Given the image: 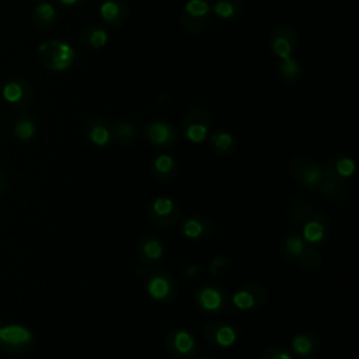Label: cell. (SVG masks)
Instances as JSON below:
<instances>
[{
	"mask_svg": "<svg viewBox=\"0 0 359 359\" xmlns=\"http://www.w3.org/2000/svg\"><path fill=\"white\" fill-rule=\"evenodd\" d=\"M212 15L213 11L212 4L209 1L188 0L180 14V22L187 32L198 34L209 25Z\"/></svg>",
	"mask_w": 359,
	"mask_h": 359,
	"instance_id": "cell-2",
	"label": "cell"
},
{
	"mask_svg": "<svg viewBox=\"0 0 359 359\" xmlns=\"http://www.w3.org/2000/svg\"><path fill=\"white\" fill-rule=\"evenodd\" d=\"M259 359H293V358H292V355H290L287 351H285L283 348L271 346V348H266V349L261 353Z\"/></svg>",
	"mask_w": 359,
	"mask_h": 359,
	"instance_id": "cell-33",
	"label": "cell"
},
{
	"mask_svg": "<svg viewBox=\"0 0 359 359\" xmlns=\"http://www.w3.org/2000/svg\"><path fill=\"white\" fill-rule=\"evenodd\" d=\"M266 300L268 290L261 283H245L231 296V302L238 310L261 309Z\"/></svg>",
	"mask_w": 359,
	"mask_h": 359,
	"instance_id": "cell-8",
	"label": "cell"
},
{
	"mask_svg": "<svg viewBox=\"0 0 359 359\" xmlns=\"http://www.w3.org/2000/svg\"><path fill=\"white\" fill-rule=\"evenodd\" d=\"M317 188L321 191V194H324L327 198L335 202H344L346 199V192L342 182H335V181L323 178V181Z\"/></svg>",
	"mask_w": 359,
	"mask_h": 359,
	"instance_id": "cell-27",
	"label": "cell"
},
{
	"mask_svg": "<svg viewBox=\"0 0 359 359\" xmlns=\"http://www.w3.org/2000/svg\"><path fill=\"white\" fill-rule=\"evenodd\" d=\"M199 359H213V358H209V356H202V358H199Z\"/></svg>",
	"mask_w": 359,
	"mask_h": 359,
	"instance_id": "cell-38",
	"label": "cell"
},
{
	"mask_svg": "<svg viewBox=\"0 0 359 359\" xmlns=\"http://www.w3.org/2000/svg\"><path fill=\"white\" fill-rule=\"evenodd\" d=\"M32 22L39 28V29H49L52 28L59 17L57 8L52 1H39L35 4V7L32 8Z\"/></svg>",
	"mask_w": 359,
	"mask_h": 359,
	"instance_id": "cell-19",
	"label": "cell"
},
{
	"mask_svg": "<svg viewBox=\"0 0 359 359\" xmlns=\"http://www.w3.org/2000/svg\"><path fill=\"white\" fill-rule=\"evenodd\" d=\"M83 42L91 49H101L108 43V32L104 25L93 22L87 25L83 31Z\"/></svg>",
	"mask_w": 359,
	"mask_h": 359,
	"instance_id": "cell-25",
	"label": "cell"
},
{
	"mask_svg": "<svg viewBox=\"0 0 359 359\" xmlns=\"http://www.w3.org/2000/svg\"><path fill=\"white\" fill-rule=\"evenodd\" d=\"M236 137L226 130H216L209 136V149L217 156H229L236 150Z\"/></svg>",
	"mask_w": 359,
	"mask_h": 359,
	"instance_id": "cell-22",
	"label": "cell"
},
{
	"mask_svg": "<svg viewBox=\"0 0 359 359\" xmlns=\"http://www.w3.org/2000/svg\"><path fill=\"white\" fill-rule=\"evenodd\" d=\"M306 244L304 240L297 234H289L283 241V251L289 258L299 259L300 255L304 252Z\"/></svg>",
	"mask_w": 359,
	"mask_h": 359,
	"instance_id": "cell-30",
	"label": "cell"
},
{
	"mask_svg": "<svg viewBox=\"0 0 359 359\" xmlns=\"http://www.w3.org/2000/svg\"><path fill=\"white\" fill-rule=\"evenodd\" d=\"M112 135L121 143L132 142L136 137V125L130 121H118L112 128Z\"/></svg>",
	"mask_w": 359,
	"mask_h": 359,
	"instance_id": "cell-29",
	"label": "cell"
},
{
	"mask_svg": "<svg viewBox=\"0 0 359 359\" xmlns=\"http://www.w3.org/2000/svg\"><path fill=\"white\" fill-rule=\"evenodd\" d=\"M52 3L59 4L62 7H77L84 3V0H52Z\"/></svg>",
	"mask_w": 359,
	"mask_h": 359,
	"instance_id": "cell-35",
	"label": "cell"
},
{
	"mask_svg": "<svg viewBox=\"0 0 359 359\" xmlns=\"http://www.w3.org/2000/svg\"><path fill=\"white\" fill-rule=\"evenodd\" d=\"M86 136L94 146L105 147L114 139L112 126L104 119H100V118L93 119L88 122L86 128Z\"/></svg>",
	"mask_w": 359,
	"mask_h": 359,
	"instance_id": "cell-18",
	"label": "cell"
},
{
	"mask_svg": "<svg viewBox=\"0 0 359 359\" xmlns=\"http://www.w3.org/2000/svg\"><path fill=\"white\" fill-rule=\"evenodd\" d=\"M299 262H300V265L303 268H306L309 271H314V269H317L321 265V257H320V254L317 251L306 247L304 252L299 258Z\"/></svg>",
	"mask_w": 359,
	"mask_h": 359,
	"instance_id": "cell-32",
	"label": "cell"
},
{
	"mask_svg": "<svg viewBox=\"0 0 359 359\" xmlns=\"http://www.w3.org/2000/svg\"><path fill=\"white\" fill-rule=\"evenodd\" d=\"M243 0H216L212 4V11L222 20H236L243 13Z\"/></svg>",
	"mask_w": 359,
	"mask_h": 359,
	"instance_id": "cell-26",
	"label": "cell"
},
{
	"mask_svg": "<svg viewBox=\"0 0 359 359\" xmlns=\"http://www.w3.org/2000/svg\"><path fill=\"white\" fill-rule=\"evenodd\" d=\"M229 258H224L222 255H217L215 257L212 261H210V273L212 275H216L220 269H224L229 266Z\"/></svg>",
	"mask_w": 359,
	"mask_h": 359,
	"instance_id": "cell-34",
	"label": "cell"
},
{
	"mask_svg": "<svg viewBox=\"0 0 359 359\" xmlns=\"http://www.w3.org/2000/svg\"><path fill=\"white\" fill-rule=\"evenodd\" d=\"M330 163L332 170L341 180L352 177L355 172V161L351 157H346V156L334 157L330 160Z\"/></svg>",
	"mask_w": 359,
	"mask_h": 359,
	"instance_id": "cell-31",
	"label": "cell"
},
{
	"mask_svg": "<svg viewBox=\"0 0 359 359\" xmlns=\"http://www.w3.org/2000/svg\"><path fill=\"white\" fill-rule=\"evenodd\" d=\"M212 128V115L206 108L195 107L182 119V132L191 143L203 142Z\"/></svg>",
	"mask_w": 359,
	"mask_h": 359,
	"instance_id": "cell-3",
	"label": "cell"
},
{
	"mask_svg": "<svg viewBox=\"0 0 359 359\" xmlns=\"http://www.w3.org/2000/svg\"><path fill=\"white\" fill-rule=\"evenodd\" d=\"M199 269V266H196V265H189L188 266V269L185 271V276H195V272Z\"/></svg>",
	"mask_w": 359,
	"mask_h": 359,
	"instance_id": "cell-37",
	"label": "cell"
},
{
	"mask_svg": "<svg viewBox=\"0 0 359 359\" xmlns=\"http://www.w3.org/2000/svg\"><path fill=\"white\" fill-rule=\"evenodd\" d=\"M36 56L41 65L46 69L52 72H65L73 66L76 60V50L65 41L49 39L39 43Z\"/></svg>",
	"mask_w": 359,
	"mask_h": 359,
	"instance_id": "cell-1",
	"label": "cell"
},
{
	"mask_svg": "<svg viewBox=\"0 0 359 359\" xmlns=\"http://www.w3.org/2000/svg\"><path fill=\"white\" fill-rule=\"evenodd\" d=\"M0 327H1V325H0Z\"/></svg>",
	"mask_w": 359,
	"mask_h": 359,
	"instance_id": "cell-39",
	"label": "cell"
},
{
	"mask_svg": "<svg viewBox=\"0 0 359 359\" xmlns=\"http://www.w3.org/2000/svg\"><path fill=\"white\" fill-rule=\"evenodd\" d=\"M146 290L151 299L167 303L174 300L177 294V283L170 273L157 272L149 278L146 283Z\"/></svg>",
	"mask_w": 359,
	"mask_h": 359,
	"instance_id": "cell-12",
	"label": "cell"
},
{
	"mask_svg": "<svg viewBox=\"0 0 359 359\" xmlns=\"http://www.w3.org/2000/svg\"><path fill=\"white\" fill-rule=\"evenodd\" d=\"M13 135L21 142H29L36 136V122L28 114H20L13 122Z\"/></svg>",
	"mask_w": 359,
	"mask_h": 359,
	"instance_id": "cell-23",
	"label": "cell"
},
{
	"mask_svg": "<svg viewBox=\"0 0 359 359\" xmlns=\"http://www.w3.org/2000/svg\"><path fill=\"white\" fill-rule=\"evenodd\" d=\"M165 345L168 353L177 359H191L198 351V344L194 335L182 328L171 330L167 334Z\"/></svg>",
	"mask_w": 359,
	"mask_h": 359,
	"instance_id": "cell-9",
	"label": "cell"
},
{
	"mask_svg": "<svg viewBox=\"0 0 359 359\" xmlns=\"http://www.w3.org/2000/svg\"><path fill=\"white\" fill-rule=\"evenodd\" d=\"M34 341V335L29 328L20 324H10L0 327V345L8 353L25 352Z\"/></svg>",
	"mask_w": 359,
	"mask_h": 359,
	"instance_id": "cell-5",
	"label": "cell"
},
{
	"mask_svg": "<svg viewBox=\"0 0 359 359\" xmlns=\"http://www.w3.org/2000/svg\"><path fill=\"white\" fill-rule=\"evenodd\" d=\"M331 233V223L327 216L321 213H311L303 224V240L310 244H320L327 240Z\"/></svg>",
	"mask_w": 359,
	"mask_h": 359,
	"instance_id": "cell-15",
	"label": "cell"
},
{
	"mask_svg": "<svg viewBox=\"0 0 359 359\" xmlns=\"http://www.w3.org/2000/svg\"><path fill=\"white\" fill-rule=\"evenodd\" d=\"M1 95L10 105L15 108H24L31 101L32 88L27 79L21 76H13L3 84Z\"/></svg>",
	"mask_w": 359,
	"mask_h": 359,
	"instance_id": "cell-10",
	"label": "cell"
},
{
	"mask_svg": "<svg viewBox=\"0 0 359 359\" xmlns=\"http://www.w3.org/2000/svg\"><path fill=\"white\" fill-rule=\"evenodd\" d=\"M178 170L177 161L171 154L161 153L154 157L153 164H151V172L156 180L158 181H170Z\"/></svg>",
	"mask_w": 359,
	"mask_h": 359,
	"instance_id": "cell-21",
	"label": "cell"
},
{
	"mask_svg": "<svg viewBox=\"0 0 359 359\" xmlns=\"http://www.w3.org/2000/svg\"><path fill=\"white\" fill-rule=\"evenodd\" d=\"M98 14L105 25L119 28L126 22L129 8L125 0H105L100 4Z\"/></svg>",
	"mask_w": 359,
	"mask_h": 359,
	"instance_id": "cell-16",
	"label": "cell"
},
{
	"mask_svg": "<svg viewBox=\"0 0 359 359\" xmlns=\"http://www.w3.org/2000/svg\"><path fill=\"white\" fill-rule=\"evenodd\" d=\"M195 302L202 311L219 313L227 306V296L219 286L205 285L196 290Z\"/></svg>",
	"mask_w": 359,
	"mask_h": 359,
	"instance_id": "cell-13",
	"label": "cell"
},
{
	"mask_svg": "<svg viewBox=\"0 0 359 359\" xmlns=\"http://www.w3.org/2000/svg\"><path fill=\"white\" fill-rule=\"evenodd\" d=\"M269 48L278 59L292 56L297 48V35L294 28L289 24L275 27L269 36Z\"/></svg>",
	"mask_w": 359,
	"mask_h": 359,
	"instance_id": "cell-7",
	"label": "cell"
},
{
	"mask_svg": "<svg viewBox=\"0 0 359 359\" xmlns=\"http://www.w3.org/2000/svg\"><path fill=\"white\" fill-rule=\"evenodd\" d=\"M292 175L306 188H317L324 178L323 168L306 156H296L290 161Z\"/></svg>",
	"mask_w": 359,
	"mask_h": 359,
	"instance_id": "cell-6",
	"label": "cell"
},
{
	"mask_svg": "<svg viewBox=\"0 0 359 359\" xmlns=\"http://www.w3.org/2000/svg\"><path fill=\"white\" fill-rule=\"evenodd\" d=\"M203 335L212 345L220 348H230L237 341L236 328L224 321H210L205 325Z\"/></svg>",
	"mask_w": 359,
	"mask_h": 359,
	"instance_id": "cell-14",
	"label": "cell"
},
{
	"mask_svg": "<svg viewBox=\"0 0 359 359\" xmlns=\"http://www.w3.org/2000/svg\"><path fill=\"white\" fill-rule=\"evenodd\" d=\"M6 188H7V177L3 171H0V194L6 191Z\"/></svg>",
	"mask_w": 359,
	"mask_h": 359,
	"instance_id": "cell-36",
	"label": "cell"
},
{
	"mask_svg": "<svg viewBox=\"0 0 359 359\" xmlns=\"http://www.w3.org/2000/svg\"><path fill=\"white\" fill-rule=\"evenodd\" d=\"M292 348L299 356H310L316 351V341L309 334H297L292 339Z\"/></svg>",
	"mask_w": 359,
	"mask_h": 359,
	"instance_id": "cell-28",
	"label": "cell"
},
{
	"mask_svg": "<svg viewBox=\"0 0 359 359\" xmlns=\"http://www.w3.org/2000/svg\"><path fill=\"white\" fill-rule=\"evenodd\" d=\"M137 255L144 265H157L164 257V247L157 237L144 236L139 243Z\"/></svg>",
	"mask_w": 359,
	"mask_h": 359,
	"instance_id": "cell-17",
	"label": "cell"
},
{
	"mask_svg": "<svg viewBox=\"0 0 359 359\" xmlns=\"http://www.w3.org/2000/svg\"><path fill=\"white\" fill-rule=\"evenodd\" d=\"M147 216L154 224L160 227H171L178 222L181 210L172 198L157 196L149 203Z\"/></svg>",
	"mask_w": 359,
	"mask_h": 359,
	"instance_id": "cell-4",
	"label": "cell"
},
{
	"mask_svg": "<svg viewBox=\"0 0 359 359\" xmlns=\"http://www.w3.org/2000/svg\"><path fill=\"white\" fill-rule=\"evenodd\" d=\"M146 140L158 149H168L177 142V130L167 121H150L143 128Z\"/></svg>",
	"mask_w": 359,
	"mask_h": 359,
	"instance_id": "cell-11",
	"label": "cell"
},
{
	"mask_svg": "<svg viewBox=\"0 0 359 359\" xmlns=\"http://www.w3.org/2000/svg\"><path fill=\"white\" fill-rule=\"evenodd\" d=\"M213 231V223L206 216H192L182 224V233L189 240H203Z\"/></svg>",
	"mask_w": 359,
	"mask_h": 359,
	"instance_id": "cell-20",
	"label": "cell"
},
{
	"mask_svg": "<svg viewBox=\"0 0 359 359\" xmlns=\"http://www.w3.org/2000/svg\"><path fill=\"white\" fill-rule=\"evenodd\" d=\"M302 74L303 66L297 59H294L293 56L280 59V63L278 65V76L283 83L293 84L300 80Z\"/></svg>",
	"mask_w": 359,
	"mask_h": 359,
	"instance_id": "cell-24",
	"label": "cell"
}]
</instances>
